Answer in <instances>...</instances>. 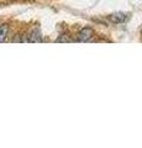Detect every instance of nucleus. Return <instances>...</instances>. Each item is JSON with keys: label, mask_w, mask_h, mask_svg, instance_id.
Instances as JSON below:
<instances>
[{"label": "nucleus", "mask_w": 142, "mask_h": 148, "mask_svg": "<svg viewBox=\"0 0 142 148\" xmlns=\"http://www.w3.org/2000/svg\"><path fill=\"white\" fill-rule=\"evenodd\" d=\"M93 36H94V31L90 27H85V29H82L79 31V34H78V41L79 42H86Z\"/></svg>", "instance_id": "f257e3e1"}, {"label": "nucleus", "mask_w": 142, "mask_h": 148, "mask_svg": "<svg viewBox=\"0 0 142 148\" xmlns=\"http://www.w3.org/2000/svg\"><path fill=\"white\" fill-rule=\"evenodd\" d=\"M127 18V14L125 12H116V14H113V15L109 16V20L111 22H115V24H121Z\"/></svg>", "instance_id": "f03ea898"}, {"label": "nucleus", "mask_w": 142, "mask_h": 148, "mask_svg": "<svg viewBox=\"0 0 142 148\" xmlns=\"http://www.w3.org/2000/svg\"><path fill=\"white\" fill-rule=\"evenodd\" d=\"M8 31H9V26L6 24H3L0 25V43L5 40V37L8 35Z\"/></svg>", "instance_id": "7ed1b4c3"}]
</instances>
